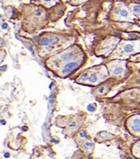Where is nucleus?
Wrapping results in <instances>:
<instances>
[{
    "label": "nucleus",
    "instance_id": "f257e3e1",
    "mask_svg": "<svg viewBox=\"0 0 140 159\" xmlns=\"http://www.w3.org/2000/svg\"><path fill=\"white\" fill-rule=\"evenodd\" d=\"M77 67H78V64L75 63V62L68 63V64H66V66L64 67L62 72H63L64 74H68V73H70V72H72L73 70H75Z\"/></svg>",
    "mask_w": 140,
    "mask_h": 159
},
{
    "label": "nucleus",
    "instance_id": "f03ea898",
    "mask_svg": "<svg viewBox=\"0 0 140 159\" xmlns=\"http://www.w3.org/2000/svg\"><path fill=\"white\" fill-rule=\"evenodd\" d=\"M132 129L136 133H140V119L136 118L133 120V125H132Z\"/></svg>",
    "mask_w": 140,
    "mask_h": 159
},
{
    "label": "nucleus",
    "instance_id": "7ed1b4c3",
    "mask_svg": "<svg viewBox=\"0 0 140 159\" xmlns=\"http://www.w3.org/2000/svg\"><path fill=\"white\" fill-rule=\"evenodd\" d=\"M117 14H119L120 16L122 17H129V13L128 12V10L124 8L118 9V10H117Z\"/></svg>",
    "mask_w": 140,
    "mask_h": 159
},
{
    "label": "nucleus",
    "instance_id": "20e7f679",
    "mask_svg": "<svg viewBox=\"0 0 140 159\" xmlns=\"http://www.w3.org/2000/svg\"><path fill=\"white\" fill-rule=\"evenodd\" d=\"M124 50L128 53H130V52H133L134 51V45L131 44V43H129V44H126L124 46Z\"/></svg>",
    "mask_w": 140,
    "mask_h": 159
},
{
    "label": "nucleus",
    "instance_id": "39448f33",
    "mask_svg": "<svg viewBox=\"0 0 140 159\" xmlns=\"http://www.w3.org/2000/svg\"><path fill=\"white\" fill-rule=\"evenodd\" d=\"M54 42L53 39H50V38H43L41 41V44L43 46H46V45H50L51 42Z\"/></svg>",
    "mask_w": 140,
    "mask_h": 159
},
{
    "label": "nucleus",
    "instance_id": "423d86ee",
    "mask_svg": "<svg viewBox=\"0 0 140 159\" xmlns=\"http://www.w3.org/2000/svg\"><path fill=\"white\" fill-rule=\"evenodd\" d=\"M124 68L122 67H116L114 69H113V75H121L123 73Z\"/></svg>",
    "mask_w": 140,
    "mask_h": 159
},
{
    "label": "nucleus",
    "instance_id": "0eeeda50",
    "mask_svg": "<svg viewBox=\"0 0 140 159\" xmlns=\"http://www.w3.org/2000/svg\"><path fill=\"white\" fill-rule=\"evenodd\" d=\"M87 80L92 82V83H95L97 81V75L95 74H90L89 76H87Z\"/></svg>",
    "mask_w": 140,
    "mask_h": 159
},
{
    "label": "nucleus",
    "instance_id": "6e6552de",
    "mask_svg": "<svg viewBox=\"0 0 140 159\" xmlns=\"http://www.w3.org/2000/svg\"><path fill=\"white\" fill-rule=\"evenodd\" d=\"M135 155L138 156V157H140V142L137 144V147L135 148Z\"/></svg>",
    "mask_w": 140,
    "mask_h": 159
},
{
    "label": "nucleus",
    "instance_id": "1a4fd4ad",
    "mask_svg": "<svg viewBox=\"0 0 140 159\" xmlns=\"http://www.w3.org/2000/svg\"><path fill=\"white\" fill-rule=\"evenodd\" d=\"M133 11L137 14L140 13V5H134L133 6Z\"/></svg>",
    "mask_w": 140,
    "mask_h": 159
},
{
    "label": "nucleus",
    "instance_id": "9d476101",
    "mask_svg": "<svg viewBox=\"0 0 140 159\" xmlns=\"http://www.w3.org/2000/svg\"><path fill=\"white\" fill-rule=\"evenodd\" d=\"M93 147V144L90 142H86L84 143V145H83V148H84V149H87V148H92Z\"/></svg>",
    "mask_w": 140,
    "mask_h": 159
},
{
    "label": "nucleus",
    "instance_id": "9b49d317",
    "mask_svg": "<svg viewBox=\"0 0 140 159\" xmlns=\"http://www.w3.org/2000/svg\"><path fill=\"white\" fill-rule=\"evenodd\" d=\"M87 109L89 110L90 111H93L95 110V108H94V106H93V104H89V105L87 106Z\"/></svg>",
    "mask_w": 140,
    "mask_h": 159
},
{
    "label": "nucleus",
    "instance_id": "f8f14e48",
    "mask_svg": "<svg viewBox=\"0 0 140 159\" xmlns=\"http://www.w3.org/2000/svg\"><path fill=\"white\" fill-rule=\"evenodd\" d=\"M80 137H83V138H87V133H86V131H82V132L80 133Z\"/></svg>",
    "mask_w": 140,
    "mask_h": 159
},
{
    "label": "nucleus",
    "instance_id": "ddd939ff",
    "mask_svg": "<svg viewBox=\"0 0 140 159\" xmlns=\"http://www.w3.org/2000/svg\"><path fill=\"white\" fill-rule=\"evenodd\" d=\"M71 55H72V53H67L66 55H64V56H62V59H67V58H69V57H71Z\"/></svg>",
    "mask_w": 140,
    "mask_h": 159
},
{
    "label": "nucleus",
    "instance_id": "4468645a",
    "mask_svg": "<svg viewBox=\"0 0 140 159\" xmlns=\"http://www.w3.org/2000/svg\"><path fill=\"white\" fill-rule=\"evenodd\" d=\"M103 92V87H101L99 89V93H102Z\"/></svg>",
    "mask_w": 140,
    "mask_h": 159
},
{
    "label": "nucleus",
    "instance_id": "2eb2a0df",
    "mask_svg": "<svg viewBox=\"0 0 140 159\" xmlns=\"http://www.w3.org/2000/svg\"><path fill=\"white\" fill-rule=\"evenodd\" d=\"M2 27H3V28H7V25L5 24V25H2Z\"/></svg>",
    "mask_w": 140,
    "mask_h": 159
}]
</instances>
